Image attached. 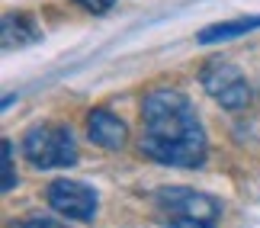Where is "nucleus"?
<instances>
[{
	"instance_id": "f257e3e1",
	"label": "nucleus",
	"mask_w": 260,
	"mask_h": 228,
	"mask_svg": "<svg viewBox=\"0 0 260 228\" xmlns=\"http://www.w3.org/2000/svg\"><path fill=\"white\" fill-rule=\"evenodd\" d=\"M148 161L164 167H199L209 154L203 122L180 90L161 87L142 100V142Z\"/></svg>"
},
{
	"instance_id": "f03ea898",
	"label": "nucleus",
	"mask_w": 260,
	"mask_h": 228,
	"mask_svg": "<svg viewBox=\"0 0 260 228\" xmlns=\"http://www.w3.org/2000/svg\"><path fill=\"white\" fill-rule=\"evenodd\" d=\"M154 206L161 209V215L174 225L199 228V225H212L222 215V203L209 193L189 190V186H161L154 193Z\"/></svg>"
},
{
	"instance_id": "7ed1b4c3",
	"label": "nucleus",
	"mask_w": 260,
	"mask_h": 228,
	"mask_svg": "<svg viewBox=\"0 0 260 228\" xmlns=\"http://www.w3.org/2000/svg\"><path fill=\"white\" fill-rule=\"evenodd\" d=\"M23 157L36 171H58L77 164V145L68 125H32L23 135Z\"/></svg>"
},
{
	"instance_id": "20e7f679",
	"label": "nucleus",
	"mask_w": 260,
	"mask_h": 228,
	"mask_svg": "<svg viewBox=\"0 0 260 228\" xmlns=\"http://www.w3.org/2000/svg\"><path fill=\"white\" fill-rule=\"evenodd\" d=\"M199 84L206 87V93L212 96L218 106L225 110H244L251 103V87L241 77V71L225 61V58H209V61L199 68Z\"/></svg>"
},
{
	"instance_id": "39448f33",
	"label": "nucleus",
	"mask_w": 260,
	"mask_h": 228,
	"mask_svg": "<svg viewBox=\"0 0 260 228\" xmlns=\"http://www.w3.org/2000/svg\"><path fill=\"white\" fill-rule=\"evenodd\" d=\"M45 203L61 215V219H71V222H93L96 215V190L87 186L81 180H52L45 190Z\"/></svg>"
},
{
	"instance_id": "423d86ee",
	"label": "nucleus",
	"mask_w": 260,
	"mask_h": 228,
	"mask_svg": "<svg viewBox=\"0 0 260 228\" xmlns=\"http://www.w3.org/2000/svg\"><path fill=\"white\" fill-rule=\"evenodd\" d=\"M87 138L106 151H119L128 142V125L109 110H90L87 113Z\"/></svg>"
},
{
	"instance_id": "0eeeda50",
	"label": "nucleus",
	"mask_w": 260,
	"mask_h": 228,
	"mask_svg": "<svg viewBox=\"0 0 260 228\" xmlns=\"http://www.w3.org/2000/svg\"><path fill=\"white\" fill-rule=\"evenodd\" d=\"M260 29V16H241V19H228V23H215L206 26L203 32L196 36L199 45H215V42H228V39H241L247 32Z\"/></svg>"
},
{
	"instance_id": "6e6552de",
	"label": "nucleus",
	"mask_w": 260,
	"mask_h": 228,
	"mask_svg": "<svg viewBox=\"0 0 260 228\" xmlns=\"http://www.w3.org/2000/svg\"><path fill=\"white\" fill-rule=\"evenodd\" d=\"M39 39V29L29 16H7L4 19V48H23Z\"/></svg>"
},
{
	"instance_id": "1a4fd4ad",
	"label": "nucleus",
	"mask_w": 260,
	"mask_h": 228,
	"mask_svg": "<svg viewBox=\"0 0 260 228\" xmlns=\"http://www.w3.org/2000/svg\"><path fill=\"white\" fill-rule=\"evenodd\" d=\"M16 186V171H13V142H4V193Z\"/></svg>"
},
{
	"instance_id": "9d476101",
	"label": "nucleus",
	"mask_w": 260,
	"mask_h": 228,
	"mask_svg": "<svg viewBox=\"0 0 260 228\" xmlns=\"http://www.w3.org/2000/svg\"><path fill=\"white\" fill-rule=\"evenodd\" d=\"M74 4H77V7H84L87 13H106V10L116 4V0H74Z\"/></svg>"
}]
</instances>
